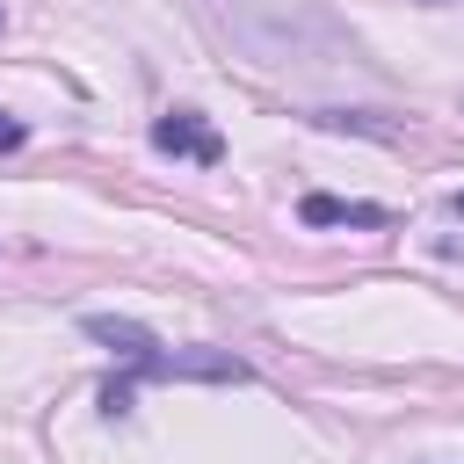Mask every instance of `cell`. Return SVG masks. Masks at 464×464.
<instances>
[{"instance_id": "obj_1", "label": "cell", "mask_w": 464, "mask_h": 464, "mask_svg": "<svg viewBox=\"0 0 464 464\" xmlns=\"http://www.w3.org/2000/svg\"><path fill=\"white\" fill-rule=\"evenodd\" d=\"M138 377H210V384H239V377H246V362H239V355H225V348L145 355V362H130V377L102 384V413H123V406H130V392H138Z\"/></svg>"}, {"instance_id": "obj_2", "label": "cell", "mask_w": 464, "mask_h": 464, "mask_svg": "<svg viewBox=\"0 0 464 464\" xmlns=\"http://www.w3.org/2000/svg\"><path fill=\"white\" fill-rule=\"evenodd\" d=\"M152 145L174 152V160H196V167H218V160H225V138H218L196 109H167V116L152 123Z\"/></svg>"}, {"instance_id": "obj_3", "label": "cell", "mask_w": 464, "mask_h": 464, "mask_svg": "<svg viewBox=\"0 0 464 464\" xmlns=\"http://www.w3.org/2000/svg\"><path fill=\"white\" fill-rule=\"evenodd\" d=\"M87 341H102V348H116V355H130V362L160 355V341H152L138 319H109V312H94V319H87Z\"/></svg>"}, {"instance_id": "obj_4", "label": "cell", "mask_w": 464, "mask_h": 464, "mask_svg": "<svg viewBox=\"0 0 464 464\" xmlns=\"http://www.w3.org/2000/svg\"><path fill=\"white\" fill-rule=\"evenodd\" d=\"M297 218H304V225H384L377 203H348V196H304Z\"/></svg>"}, {"instance_id": "obj_5", "label": "cell", "mask_w": 464, "mask_h": 464, "mask_svg": "<svg viewBox=\"0 0 464 464\" xmlns=\"http://www.w3.org/2000/svg\"><path fill=\"white\" fill-rule=\"evenodd\" d=\"M22 138H29V130H22V123H14L7 109H0V145H22Z\"/></svg>"}, {"instance_id": "obj_6", "label": "cell", "mask_w": 464, "mask_h": 464, "mask_svg": "<svg viewBox=\"0 0 464 464\" xmlns=\"http://www.w3.org/2000/svg\"><path fill=\"white\" fill-rule=\"evenodd\" d=\"M450 210H457V218H464V188H457V203H450Z\"/></svg>"}]
</instances>
